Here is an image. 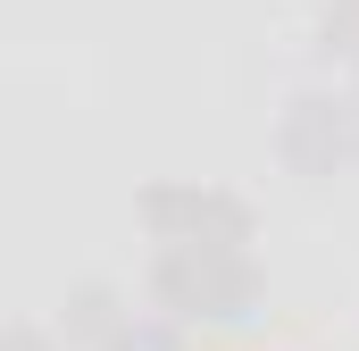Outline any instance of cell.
<instances>
[{
    "label": "cell",
    "instance_id": "6da1fadb",
    "mask_svg": "<svg viewBox=\"0 0 359 351\" xmlns=\"http://www.w3.org/2000/svg\"><path fill=\"white\" fill-rule=\"evenodd\" d=\"M134 226L159 251H217V260H243L259 243V209L234 184H201V176H151L134 192Z\"/></svg>",
    "mask_w": 359,
    "mask_h": 351
},
{
    "label": "cell",
    "instance_id": "7a4b0ae2",
    "mask_svg": "<svg viewBox=\"0 0 359 351\" xmlns=\"http://www.w3.org/2000/svg\"><path fill=\"white\" fill-rule=\"evenodd\" d=\"M142 293H151V310H159L168 326L192 335V326H243V318H259L268 276H259L251 251H243V260H217V251H151Z\"/></svg>",
    "mask_w": 359,
    "mask_h": 351
},
{
    "label": "cell",
    "instance_id": "3957f363",
    "mask_svg": "<svg viewBox=\"0 0 359 351\" xmlns=\"http://www.w3.org/2000/svg\"><path fill=\"white\" fill-rule=\"evenodd\" d=\"M276 159L301 184H334L359 168V92H292L276 117Z\"/></svg>",
    "mask_w": 359,
    "mask_h": 351
},
{
    "label": "cell",
    "instance_id": "277c9868",
    "mask_svg": "<svg viewBox=\"0 0 359 351\" xmlns=\"http://www.w3.org/2000/svg\"><path fill=\"white\" fill-rule=\"evenodd\" d=\"M126 326H134V301H126L109 276L67 284V301H59V343H67V351H109Z\"/></svg>",
    "mask_w": 359,
    "mask_h": 351
},
{
    "label": "cell",
    "instance_id": "5b68a950",
    "mask_svg": "<svg viewBox=\"0 0 359 351\" xmlns=\"http://www.w3.org/2000/svg\"><path fill=\"white\" fill-rule=\"evenodd\" d=\"M318 51L359 67V0H326V8H318Z\"/></svg>",
    "mask_w": 359,
    "mask_h": 351
},
{
    "label": "cell",
    "instance_id": "8992f818",
    "mask_svg": "<svg viewBox=\"0 0 359 351\" xmlns=\"http://www.w3.org/2000/svg\"><path fill=\"white\" fill-rule=\"evenodd\" d=\"M109 351H184V326H168V318H134Z\"/></svg>",
    "mask_w": 359,
    "mask_h": 351
},
{
    "label": "cell",
    "instance_id": "52a82bcc",
    "mask_svg": "<svg viewBox=\"0 0 359 351\" xmlns=\"http://www.w3.org/2000/svg\"><path fill=\"white\" fill-rule=\"evenodd\" d=\"M0 351H67V343H59L50 326H25V318H17V326H0Z\"/></svg>",
    "mask_w": 359,
    "mask_h": 351
},
{
    "label": "cell",
    "instance_id": "ba28073f",
    "mask_svg": "<svg viewBox=\"0 0 359 351\" xmlns=\"http://www.w3.org/2000/svg\"><path fill=\"white\" fill-rule=\"evenodd\" d=\"M351 92H359V67H351Z\"/></svg>",
    "mask_w": 359,
    "mask_h": 351
},
{
    "label": "cell",
    "instance_id": "9c48e42d",
    "mask_svg": "<svg viewBox=\"0 0 359 351\" xmlns=\"http://www.w3.org/2000/svg\"><path fill=\"white\" fill-rule=\"evenodd\" d=\"M318 8H326V0H318Z\"/></svg>",
    "mask_w": 359,
    "mask_h": 351
}]
</instances>
